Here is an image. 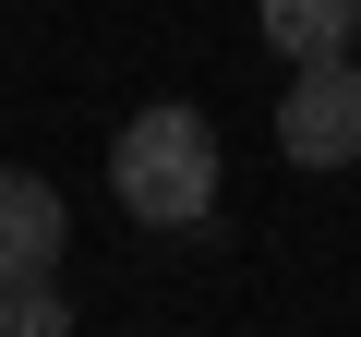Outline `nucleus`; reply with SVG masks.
I'll use <instances>...</instances> for the list:
<instances>
[{
    "mask_svg": "<svg viewBox=\"0 0 361 337\" xmlns=\"http://www.w3.org/2000/svg\"><path fill=\"white\" fill-rule=\"evenodd\" d=\"M109 193H121L145 229H193V217L217 205V121H205L193 97L133 109L121 145H109Z\"/></svg>",
    "mask_w": 361,
    "mask_h": 337,
    "instance_id": "obj_1",
    "label": "nucleus"
},
{
    "mask_svg": "<svg viewBox=\"0 0 361 337\" xmlns=\"http://www.w3.org/2000/svg\"><path fill=\"white\" fill-rule=\"evenodd\" d=\"M277 157H289V168H349V157H361V49H337V61H289Z\"/></svg>",
    "mask_w": 361,
    "mask_h": 337,
    "instance_id": "obj_2",
    "label": "nucleus"
},
{
    "mask_svg": "<svg viewBox=\"0 0 361 337\" xmlns=\"http://www.w3.org/2000/svg\"><path fill=\"white\" fill-rule=\"evenodd\" d=\"M73 241V205L49 168H0V277H49Z\"/></svg>",
    "mask_w": 361,
    "mask_h": 337,
    "instance_id": "obj_3",
    "label": "nucleus"
},
{
    "mask_svg": "<svg viewBox=\"0 0 361 337\" xmlns=\"http://www.w3.org/2000/svg\"><path fill=\"white\" fill-rule=\"evenodd\" d=\"M253 25H265L277 61H337L361 37V0H253Z\"/></svg>",
    "mask_w": 361,
    "mask_h": 337,
    "instance_id": "obj_4",
    "label": "nucleus"
},
{
    "mask_svg": "<svg viewBox=\"0 0 361 337\" xmlns=\"http://www.w3.org/2000/svg\"><path fill=\"white\" fill-rule=\"evenodd\" d=\"M0 337H73V289L49 277H0Z\"/></svg>",
    "mask_w": 361,
    "mask_h": 337,
    "instance_id": "obj_5",
    "label": "nucleus"
},
{
    "mask_svg": "<svg viewBox=\"0 0 361 337\" xmlns=\"http://www.w3.org/2000/svg\"><path fill=\"white\" fill-rule=\"evenodd\" d=\"M349 49H361V37H349Z\"/></svg>",
    "mask_w": 361,
    "mask_h": 337,
    "instance_id": "obj_6",
    "label": "nucleus"
}]
</instances>
